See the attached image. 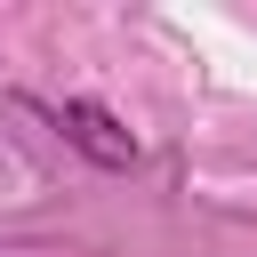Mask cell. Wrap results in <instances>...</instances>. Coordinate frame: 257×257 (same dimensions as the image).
I'll return each mask as SVG.
<instances>
[{"mask_svg":"<svg viewBox=\"0 0 257 257\" xmlns=\"http://www.w3.org/2000/svg\"><path fill=\"white\" fill-rule=\"evenodd\" d=\"M56 128H64V137H72V145H80L96 169H128V161H137V137H128V128H120L104 104H88V96H72V104L56 112Z\"/></svg>","mask_w":257,"mask_h":257,"instance_id":"cell-1","label":"cell"}]
</instances>
